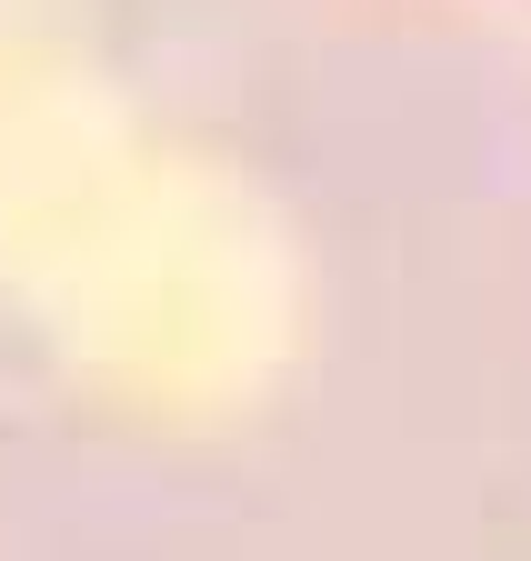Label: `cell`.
<instances>
[{"instance_id":"6da1fadb","label":"cell","mask_w":531,"mask_h":561,"mask_svg":"<svg viewBox=\"0 0 531 561\" xmlns=\"http://www.w3.org/2000/svg\"><path fill=\"white\" fill-rule=\"evenodd\" d=\"M0 561H531V11L0 0Z\"/></svg>"},{"instance_id":"7a4b0ae2","label":"cell","mask_w":531,"mask_h":561,"mask_svg":"<svg viewBox=\"0 0 531 561\" xmlns=\"http://www.w3.org/2000/svg\"><path fill=\"white\" fill-rule=\"evenodd\" d=\"M511 11H531V0H511Z\"/></svg>"}]
</instances>
